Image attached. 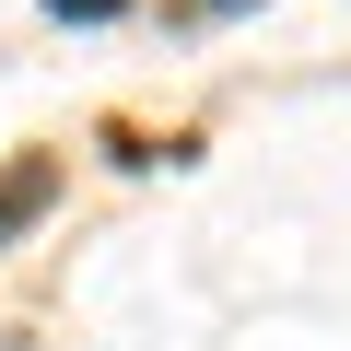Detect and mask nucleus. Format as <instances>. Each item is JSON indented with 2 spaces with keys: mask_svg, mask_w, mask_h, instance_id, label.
<instances>
[{
  "mask_svg": "<svg viewBox=\"0 0 351 351\" xmlns=\"http://www.w3.org/2000/svg\"><path fill=\"white\" fill-rule=\"evenodd\" d=\"M47 199H59V152H12V164H0V246L36 234V223H47Z\"/></svg>",
  "mask_w": 351,
  "mask_h": 351,
  "instance_id": "nucleus-1",
  "label": "nucleus"
},
{
  "mask_svg": "<svg viewBox=\"0 0 351 351\" xmlns=\"http://www.w3.org/2000/svg\"><path fill=\"white\" fill-rule=\"evenodd\" d=\"M47 12H59V24H117L129 0H47Z\"/></svg>",
  "mask_w": 351,
  "mask_h": 351,
  "instance_id": "nucleus-2",
  "label": "nucleus"
},
{
  "mask_svg": "<svg viewBox=\"0 0 351 351\" xmlns=\"http://www.w3.org/2000/svg\"><path fill=\"white\" fill-rule=\"evenodd\" d=\"M199 12H234V0H199Z\"/></svg>",
  "mask_w": 351,
  "mask_h": 351,
  "instance_id": "nucleus-3",
  "label": "nucleus"
}]
</instances>
